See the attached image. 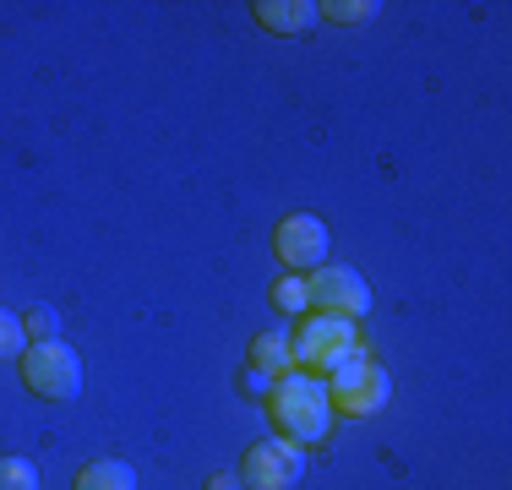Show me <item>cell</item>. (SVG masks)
<instances>
[{"label":"cell","instance_id":"cell-1","mask_svg":"<svg viewBox=\"0 0 512 490\" xmlns=\"http://www.w3.org/2000/svg\"><path fill=\"white\" fill-rule=\"evenodd\" d=\"M273 420L295 447L306 441H322L333 431V398H327V382L311 371H284L273 387Z\"/></svg>","mask_w":512,"mask_h":490},{"label":"cell","instance_id":"cell-2","mask_svg":"<svg viewBox=\"0 0 512 490\" xmlns=\"http://www.w3.org/2000/svg\"><path fill=\"white\" fill-rule=\"evenodd\" d=\"M327 398H333V409H344L349 420H371V414H382L387 403H393V376H387V365H376L365 349H355L333 371Z\"/></svg>","mask_w":512,"mask_h":490},{"label":"cell","instance_id":"cell-3","mask_svg":"<svg viewBox=\"0 0 512 490\" xmlns=\"http://www.w3.org/2000/svg\"><path fill=\"white\" fill-rule=\"evenodd\" d=\"M22 382L28 392H39V398H55V403H71L82 392V360L71 343H28L22 349Z\"/></svg>","mask_w":512,"mask_h":490},{"label":"cell","instance_id":"cell-4","mask_svg":"<svg viewBox=\"0 0 512 490\" xmlns=\"http://www.w3.org/2000/svg\"><path fill=\"white\" fill-rule=\"evenodd\" d=\"M289 349H295V360H306V371L316 376V371H338V365L360 349V333H355L349 316H306L300 333L289 338Z\"/></svg>","mask_w":512,"mask_h":490},{"label":"cell","instance_id":"cell-5","mask_svg":"<svg viewBox=\"0 0 512 490\" xmlns=\"http://www.w3.org/2000/svg\"><path fill=\"white\" fill-rule=\"evenodd\" d=\"M306 474V447H295L289 436H262L246 447L240 480L246 490H295V480Z\"/></svg>","mask_w":512,"mask_h":490},{"label":"cell","instance_id":"cell-6","mask_svg":"<svg viewBox=\"0 0 512 490\" xmlns=\"http://www.w3.org/2000/svg\"><path fill=\"white\" fill-rule=\"evenodd\" d=\"M327 245H333V235H327V224L316 213H289L284 224L273 229V251L278 262L289 267V273H316V267L327 262Z\"/></svg>","mask_w":512,"mask_h":490},{"label":"cell","instance_id":"cell-7","mask_svg":"<svg viewBox=\"0 0 512 490\" xmlns=\"http://www.w3.org/2000/svg\"><path fill=\"white\" fill-rule=\"evenodd\" d=\"M306 294L322 316H365L371 311V284L355 273V267H316V278H306Z\"/></svg>","mask_w":512,"mask_h":490},{"label":"cell","instance_id":"cell-8","mask_svg":"<svg viewBox=\"0 0 512 490\" xmlns=\"http://www.w3.org/2000/svg\"><path fill=\"white\" fill-rule=\"evenodd\" d=\"M256 22H262L267 33H306L316 22V6L311 0H256Z\"/></svg>","mask_w":512,"mask_h":490},{"label":"cell","instance_id":"cell-9","mask_svg":"<svg viewBox=\"0 0 512 490\" xmlns=\"http://www.w3.org/2000/svg\"><path fill=\"white\" fill-rule=\"evenodd\" d=\"M71 490H137V469L120 463V458H99V463H88V469L77 474Z\"/></svg>","mask_w":512,"mask_h":490},{"label":"cell","instance_id":"cell-10","mask_svg":"<svg viewBox=\"0 0 512 490\" xmlns=\"http://www.w3.org/2000/svg\"><path fill=\"white\" fill-rule=\"evenodd\" d=\"M295 349H289V333H256L251 343V365L256 371H289Z\"/></svg>","mask_w":512,"mask_h":490},{"label":"cell","instance_id":"cell-11","mask_svg":"<svg viewBox=\"0 0 512 490\" xmlns=\"http://www.w3.org/2000/svg\"><path fill=\"white\" fill-rule=\"evenodd\" d=\"M22 333H28V343L60 338V311L55 305H33V311H22Z\"/></svg>","mask_w":512,"mask_h":490},{"label":"cell","instance_id":"cell-12","mask_svg":"<svg viewBox=\"0 0 512 490\" xmlns=\"http://www.w3.org/2000/svg\"><path fill=\"white\" fill-rule=\"evenodd\" d=\"M22 349H28L22 311H6V305H0V360H22Z\"/></svg>","mask_w":512,"mask_h":490},{"label":"cell","instance_id":"cell-13","mask_svg":"<svg viewBox=\"0 0 512 490\" xmlns=\"http://www.w3.org/2000/svg\"><path fill=\"white\" fill-rule=\"evenodd\" d=\"M273 305H278V311H306V305H311V294H306V278H300V273H289V278H278V284H273Z\"/></svg>","mask_w":512,"mask_h":490},{"label":"cell","instance_id":"cell-14","mask_svg":"<svg viewBox=\"0 0 512 490\" xmlns=\"http://www.w3.org/2000/svg\"><path fill=\"white\" fill-rule=\"evenodd\" d=\"M0 490H39V469L28 458H0Z\"/></svg>","mask_w":512,"mask_h":490},{"label":"cell","instance_id":"cell-15","mask_svg":"<svg viewBox=\"0 0 512 490\" xmlns=\"http://www.w3.org/2000/svg\"><path fill=\"white\" fill-rule=\"evenodd\" d=\"M376 0H333V6H316V17H333V22H371L376 17Z\"/></svg>","mask_w":512,"mask_h":490},{"label":"cell","instance_id":"cell-16","mask_svg":"<svg viewBox=\"0 0 512 490\" xmlns=\"http://www.w3.org/2000/svg\"><path fill=\"white\" fill-rule=\"evenodd\" d=\"M207 490H246V480H240V474H213Z\"/></svg>","mask_w":512,"mask_h":490},{"label":"cell","instance_id":"cell-17","mask_svg":"<svg viewBox=\"0 0 512 490\" xmlns=\"http://www.w3.org/2000/svg\"><path fill=\"white\" fill-rule=\"evenodd\" d=\"M246 387H251V392H267V371H256V365H251V371H246Z\"/></svg>","mask_w":512,"mask_h":490}]
</instances>
